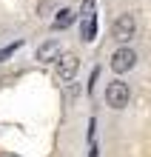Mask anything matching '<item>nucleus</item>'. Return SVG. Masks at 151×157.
<instances>
[{
    "mask_svg": "<svg viewBox=\"0 0 151 157\" xmlns=\"http://www.w3.org/2000/svg\"><path fill=\"white\" fill-rule=\"evenodd\" d=\"M77 94H80V86L69 80V103H74V100H77Z\"/></svg>",
    "mask_w": 151,
    "mask_h": 157,
    "instance_id": "obj_11",
    "label": "nucleus"
},
{
    "mask_svg": "<svg viewBox=\"0 0 151 157\" xmlns=\"http://www.w3.org/2000/svg\"><path fill=\"white\" fill-rule=\"evenodd\" d=\"M137 34V20H134V14H120L114 23H111V37H114L117 43L126 46L131 37Z\"/></svg>",
    "mask_w": 151,
    "mask_h": 157,
    "instance_id": "obj_2",
    "label": "nucleus"
},
{
    "mask_svg": "<svg viewBox=\"0 0 151 157\" xmlns=\"http://www.w3.org/2000/svg\"><path fill=\"white\" fill-rule=\"evenodd\" d=\"M128 100H131V89H128V83L126 80H111L108 86H106V103L111 109H126L128 106Z\"/></svg>",
    "mask_w": 151,
    "mask_h": 157,
    "instance_id": "obj_1",
    "label": "nucleus"
},
{
    "mask_svg": "<svg viewBox=\"0 0 151 157\" xmlns=\"http://www.w3.org/2000/svg\"><path fill=\"white\" fill-rule=\"evenodd\" d=\"M134 63H137V54H134V49H128V46H123V49H117L114 54H111V69H114L117 75L131 71Z\"/></svg>",
    "mask_w": 151,
    "mask_h": 157,
    "instance_id": "obj_3",
    "label": "nucleus"
},
{
    "mask_svg": "<svg viewBox=\"0 0 151 157\" xmlns=\"http://www.w3.org/2000/svg\"><path fill=\"white\" fill-rule=\"evenodd\" d=\"M49 12H57V0H40L37 3V14H49Z\"/></svg>",
    "mask_w": 151,
    "mask_h": 157,
    "instance_id": "obj_8",
    "label": "nucleus"
},
{
    "mask_svg": "<svg viewBox=\"0 0 151 157\" xmlns=\"http://www.w3.org/2000/svg\"><path fill=\"white\" fill-rule=\"evenodd\" d=\"M60 52H63L60 40H46L40 49H37V60L40 63H54V60H60Z\"/></svg>",
    "mask_w": 151,
    "mask_h": 157,
    "instance_id": "obj_5",
    "label": "nucleus"
},
{
    "mask_svg": "<svg viewBox=\"0 0 151 157\" xmlns=\"http://www.w3.org/2000/svg\"><path fill=\"white\" fill-rule=\"evenodd\" d=\"M94 37H97V14L83 17V29H80V40L83 43H91Z\"/></svg>",
    "mask_w": 151,
    "mask_h": 157,
    "instance_id": "obj_7",
    "label": "nucleus"
},
{
    "mask_svg": "<svg viewBox=\"0 0 151 157\" xmlns=\"http://www.w3.org/2000/svg\"><path fill=\"white\" fill-rule=\"evenodd\" d=\"M77 69H80V57L77 54H60V60H57V75L60 80H74V75H77Z\"/></svg>",
    "mask_w": 151,
    "mask_h": 157,
    "instance_id": "obj_4",
    "label": "nucleus"
},
{
    "mask_svg": "<svg viewBox=\"0 0 151 157\" xmlns=\"http://www.w3.org/2000/svg\"><path fill=\"white\" fill-rule=\"evenodd\" d=\"M74 20H77V14L66 6V9H57V12H54L51 26H54V29H69V26H74Z\"/></svg>",
    "mask_w": 151,
    "mask_h": 157,
    "instance_id": "obj_6",
    "label": "nucleus"
},
{
    "mask_svg": "<svg viewBox=\"0 0 151 157\" xmlns=\"http://www.w3.org/2000/svg\"><path fill=\"white\" fill-rule=\"evenodd\" d=\"M80 14L83 17H91L94 14V0H83V3H80Z\"/></svg>",
    "mask_w": 151,
    "mask_h": 157,
    "instance_id": "obj_10",
    "label": "nucleus"
},
{
    "mask_svg": "<svg viewBox=\"0 0 151 157\" xmlns=\"http://www.w3.org/2000/svg\"><path fill=\"white\" fill-rule=\"evenodd\" d=\"M20 46H23V40H14L12 46H6V49H3V52H0V63H3V60L9 57V54H14L17 49H20Z\"/></svg>",
    "mask_w": 151,
    "mask_h": 157,
    "instance_id": "obj_9",
    "label": "nucleus"
}]
</instances>
